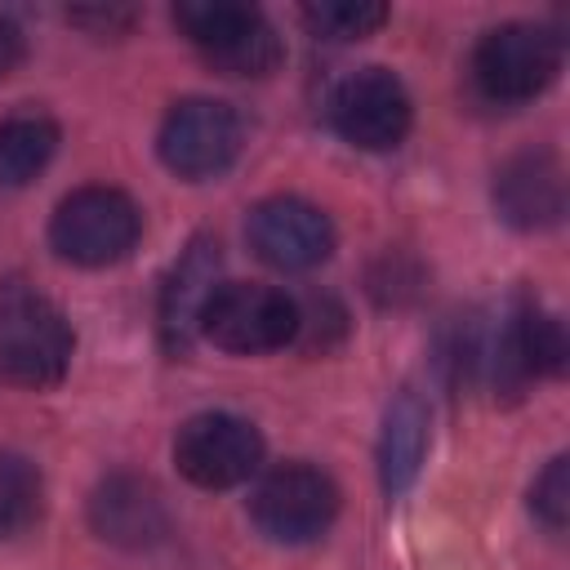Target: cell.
Returning <instances> with one entry per match:
<instances>
[{
  "instance_id": "6da1fadb",
  "label": "cell",
  "mask_w": 570,
  "mask_h": 570,
  "mask_svg": "<svg viewBox=\"0 0 570 570\" xmlns=\"http://www.w3.org/2000/svg\"><path fill=\"white\" fill-rule=\"evenodd\" d=\"M76 334L58 303L36 285L9 276L0 285V365L13 383L53 387L71 365Z\"/></svg>"
},
{
  "instance_id": "7a4b0ae2",
  "label": "cell",
  "mask_w": 570,
  "mask_h": 570,
  "mask_svg": "<svg viewBox=\"0 0 570 570\" xmlns=\"http://www.w3.org/2000/svg\"><path fill=\"white\" fill-rule=\"evenodd\" d=\"M178 31L200 49V58L223 76H272L285 58L276 27L254 4L236 0H183L174 9Z\"/></svg>"
},
{
  "instance_id": "3957f363",
  "label": "cell",
  "mask_w": 570,
  "mask_h": 570,
  "mask_svg": "<svg viewBox=\"0 0 570 570\" xmlns=\"http://www.w3.org/2000/svg\"><path fill=\"white\" fill-rule=\"evenodd\" d=\"M142 236V209L120 187H80L62 196L49 218V245L62 263L111 267L129 258Z\"/></svg>"
},
{
  "instance_id": "277c9868",
  "label": "cell",
  "mask_w": 570,
  "mask_h": 570,
  "mask_svg": "<svg viewBox=\"0 0 570 570\" xmlns=\"http://www.w3.org/2000/svg\"><path fill=\"white\" fill-rule=\"evenodd\" d=\"M200 334L236 356H263L298 338V303L258 281H227L200 312Z\"/></svg>"
},
{
  "instance_id": "5b68a950",
  "label": "cell",
  "mask_w": 570,
  "mask_h": 570,
  "mask_svg": "<svg viewBox=\"0 0 570 570\" xmlns=\"http://www.w3.org/2000/svg\"><path fill=\"white\" fill-rule=\"evenodd\" d=\"M561 71V36L534 22H503L481 36L472 80L490 102H530Z\"/></svg>"
},
{
  "instance_id": "8992f818",
  "label": "cell",
  "mask_w": 570,
  "mask_h": 570,
  "mask_svg": "<svg viewBox=\"0 0 570 570\" xmlns=\"http://www.w3.org/2000/svg\"><path fill=\"white\" fill-rule=\"evenodd\" d=\"M249 517L272 543H312L338 517V485L312 463H276L254 485Z\"/></svg>"
},
{
  "instance_id": "52a82bcc",
  "label": "cell",
  "mask_w": 570,
  "mask_h": 570,
  "mask_svg": "<svg viewBox=\"0 0 570 570\" xmlns=\"http://www.w3.org/2000/svg\"><path fill=\"white\" fill-rule=\"evenodd\" d=\"M245 142V125L236 116V107L218 102V98H183L169 107V116L160 120L156 134V151L165 160L169 174L178 178H218Z\"/></svg>"
},
{
  "instance_id": "ba28073f",
  "label": "cell",
  "mask_w": 570,
  "mask_h": 570,
  "mask_svg": "<svg viewBox=\"0 0 570 570\" xmlns=\"http://www.w3.org/2000/svg\"><path fill=\"white\" fill-rule=\"evenodd\" d=\"M174 463L200 490H232L263 468V436L240 414H191L174 436Z\"/></svg>"
},
{
  "instance_id": "9c48e42d",
  "label": "cell",
  "mask_w": 570,
  "mask_h": 570,
  "mask_svg": "<svg viewBox=\"0 0 570 570\" xmlns=\"http://www.w3.org/2000/svg\"><path fill=\"white\" fill-rule=\"evenodd\" d=\"M330 125L361 151H392L414 125L405 85L383 67H361L338 80L330 98Z\"/></svg>"
},
{
  "instance_id": "30bf717a",
  "label": "cell",
  "mask_w": 570,
  "mask_h": 570,
  "mask_svg": "<svg viewBox=\"0 0 570 570\" xmlns=\"http://www.w3.org/2000/svg\"><path fill=\"white\" fill-rule=\"evenodd\" d=\"M249 249L276 272H312L334 254V223L298 196H267L245 218Z\"/></svg>"
},
{
  "instance_id": "8fae6325",
  "label": "cell",
  "mask_w": 570,
  "mask_h": 570,
  "mask_svg": "<svg viewBox=\"0 0 570 570\" xmlns=\"http://www.w3.org/2000/svg\"><path fill=\"white\" fill-rule=\"evenodd\" d=\"M89 525L98 539L129 548V552H142L169 534V508L151 481H142L134 472H116L94 490Z\"/></svg>"
},
{
  "instance_id": "7c38bea8",
  "label": "cell",
  "mask_w": 570,
  "mask_h": 570,
  "mask_svg": "<svg viewBox=\"0 0 570 570\" xmlns=\"http://www.w3.org/2000/svg\"><path fill=\"white\" fill-rule=\"evenodd\" d=\"M494 209L521 232H543L566 214V169L552 151H521L494 174Z\"/></svg>"
},
{
  "instance_id": "4fadbf2b",
  "label": "cell",
  "mask_w": 570,
  "mask_h": 570,
  "mask_svg": "<svg viewBox=\"0 0 570 570\" xmlns=\"http://www.w3.org/2000/svg\"><path fill=\"white\" fill-rule=\"evenodd\" d=\"M218 263H223L218 240L196 236L169 267L160 289V338L169 352H187L191 338L200 334V312L218 289Z\"/></svg>"
},
{
  "instance_id": "5bb4252c",
  "label": "cell",
  "mask_w": 570,
  "mask_h": 570,
  "mask_svg": "<svg viewBox=\"0 0 570 570\" xmlns=\"http://www.w3.org/2000/svg\"><path fill=\"white\" fill-rule=\"evenodd\" d=\"M428 459V405L414 392H401L379 432V481L387 494H401L414 485L419 468Z\"/></svg>"
},
{
  "instance_id": "9a60e30c",
  "label": "cell",
  "mask_w": 570,
  "mask_h": 570,
  "mask_svg": "<svg viewBox=\"0 0 570 570\" xmlns=\"http://www.w3.org/2000/svg\"><path fill=\"white\" fill-rule=\"evenodd\" d=\"M58 151V125L45 111H18L0 125V187H27Z\"/></svg>"
},
{
  "instance_id": "2e32d148",
  "label": "cell",
  "mask_w": 570,
  "mask_h": 570,
  "mask_svg": "<svg viewBox=\"0 0 570 570\" xmlns=\"http://www.w3.org/2000/svg\"><path fill=\"white\" fill-rule=\"evenodd\" d=\"M45 512L40 468L13 450H0V539H18Z\"/></svg>"
},
{
  "instance_id": "e0dca14e",
  "label": "cell",
  "mask_w": 570,
  "mask_h": 570,
  "mask_svg": "<svg viewBox=\"0 0 570 570\" xmlns=\"http://www.w3.org/2000/svg\"><path fill=\"white\" fill-rule=\"evenodd\" d=\"M303 22L321 40H365L387 22V4H374V0H316V4H303Z\"/></svg>"
},
{
  "instance_id": "ac0fdd59",
  "label": "cell",
  "mask_w": 570,
  "mask_h": 570,
  "mask_svg": "<svg viewBox=\"0 0 570 570\" xmlns=\"http://www.w3.org/2000/svg\"><path fill=\"white\" fill-rule=\"evenodd\" d=\"M530 508L548 530H566L570 521V459L566 454H557L543 468V476L530 485Z\"/></svg>"
},
{
  "instance_id": "d6986e66",
  "label": "cell",
  "mask_w": 570,
  "mask_h": 570,
  "mask_svg": "<svg viewBox=\"0 0 570 570\" xmlns=\"http://www.w3.org/2000/svg\"><path fill=\"white\" fill-rule=\"evenodd\" d=\"M22 58H27V36H22V27L0 9V76H9Z\"/></svg>"
}]
</instances>
